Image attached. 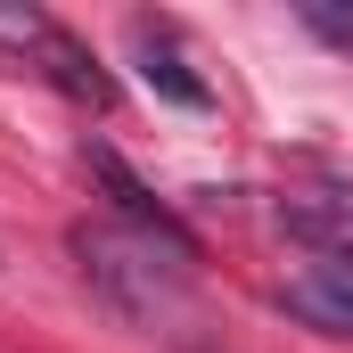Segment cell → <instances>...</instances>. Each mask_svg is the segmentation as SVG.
Masks as SVG:
<instances>
[{
    "label": "cell",
    "instance_id": "cell-8",
    "mask_svg": "<svg viewBox=\"0 0 353 353\" xmlns=\"http://www.w3.org/2000/svg\"><path fill=\"white\" fill-rule=\"evenodd\" d=\"M296 17H304V25H312L321 41H337V50H353V0H304Z\"/></svg>",
    "mask_w": 353,
    "mask_h": 353
},
{
    "label": "cell",
    "instance_id": "cell-4",
    "mask_svg": "<svg viewBox=\"0 0 353 353\" xmlns=\"http://www.w3.org/2000/svg\"><path fill=\"white\" fill-rule=\"evenodd\" d=\"M279 230L304 239L312 255H345L353 263V189H288L279 197Z\"/></svg>",
    "mask_w": 353,
    "mask_h": 353
},
{
    "label": "cell",
    "instance_id": "cell-1",
    "mask_svg": "<svg viewBox=\"0 0 353 353\" xmlns=\"http://www.w3.org/2000/svg\"><path fill=\"white\" fill-rule=\"evenodd\" d=\"M74 255H83V279L123 312V321H140V312H157L165 296H173V279L189 263H157V247L148 239H123V230H74Z\"/></svg>",
    "mask_w": 353,
    "mask_h": 353
},
{
    "label": "cell",
    "instance_id": "cell-2",
    "mask_svg": "<svg viewBox=\"0 0 353 353\" xmlns=\"http://www.w3.org/2000/svg\"><path fill=\"white\" fill-rule=\"evenodd\" d=\"M83 165H90V181H99V189H107V197L123 205V222H132V230H140L148 247H165L173 263H197V239L181 230V214L165 205V197H148V181L132 173V165H123L115 148H83Z\"/></svg>",
    "mask_w": 353,
    "mask_h": 353
},
{
    "label": "cell",
    "instance_id": "cell-3",
    "mask_svg": "<svg viewBox=\"0 0 353 353\" xmlns=\"http://www.w3.org/2000/svg\"><path fill=\"white\" fill-rule=\"evenodd\" d=\"M279 304L304 321V329H329V337H353V263L345 255H312L279 279Z\"/></svg>",
    "mask_w": 353,
    "mask_h": 353
},
{
    "label": "cell",
    "instance_id": "cell-5",
    "mask_svg": "<svg viewBox=\"0 0 353 353\" xmlns=\"http://www.w3.org/2000/svg\"><path fill=\"white\" fill-rule=\"evenodd\" d=\"M33 58H41V74H50V83L66 90L74 107H99V115L115 107V74H107V66L90 58V50H83V41H74V33H66V25H58V33H50V41H41Z\"/></svg>",
    "mask_w": 353,
    "mask_h": 353
},
{
    "label": "cell",
    "instance_id": "cell-7",
    "mask_svg": "<svg viewBox=\"0 0 353 353\" xmlns=\"http://www.w3.org/2000/svg\"><path fill=\"white\" fill-rule=\"evenodd\" d=\"M58 25L41 17V8H17V0H0V50H17V58H33L41 41H50Z\"/></svg>",
    "mask_w": 353,
    "mask_h": 353
},
{
    "label": "cell",
    "instance_id": "cell-6",
    "mask_svg": "<svg viewBox=\"0 0 353 353\" xmlns=\"http://www.w3.org/2000/svg\"><path fill=\"white\" fill-rule=\"evenodd\" d=\"M132 41H140V74L165 90L173 107H214V90L189 74V58L173 50V33H165V25H148V17H140V25H132Z\"/></svg>",
    "mask_w": 353,
    "mask_h": 353
}]
</instances>
